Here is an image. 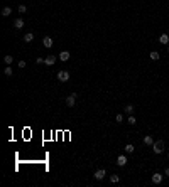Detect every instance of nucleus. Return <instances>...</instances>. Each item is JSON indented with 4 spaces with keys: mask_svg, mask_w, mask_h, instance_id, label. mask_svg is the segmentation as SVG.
Returning <instances> with one entry per match:
<instances>
[{
    "mask_svg": "<svg viewBox=\"0 0 169 187\" xmlns=\"http://www.w3.org/2000/svg\"><path fill=\"white\" fill-rule=\"evenodd\" d=\"M76 98H78V94H76V93H71L68 98H66V105H68L69 108H73V106L76 105Z\"/></svg>",
    "mask_w": 169,
    "mask_h": 187,
    "instance_id": "2",
    "label": "nucleus"
},
{
    "mask_svg": "<svg viewBox=\"0 0 169 187\" xmlns=\"http://www.w3.org/2000/svg\"><path fill=\"white\" fill-rule=\"evenodd\" d=\"M42 44H44V47H52V44H54V41H52V39H51V37H49V36H46L44 37V39H42Z\"/></svg>",
    "mask_w": 169,
    "mask_h": 187,
    "instance_id": "7",
    "label": "nucleus"
},
{
    "mask_svg": "<svg viewBox=\"0 0 169 187\" xmlns=\"http://www.w3.org/2000/svg\"><path fill=\"white\" fill-rule=\"evenodd\" d=\"M19 68H25V61H19Z\"/></svg>",
    "mask_w": 169,
    "mask_h": 187,
    "instance_id": "25",
    "label": "nucleus"
},
{
    "mask_svg": "<svg viewBox=\"0 0 169 187\" xmlns=\"http://www.w3.org/2000/svg\"><path fill=\"white\" fill-rule=\"evenodd\" d=\"M4 73H5V76H12V73H14V71H12V68L8 66V68H5V69H4Z\"/></svg>",
    "mask_w": 169,
    "mask_h": 187,
    "instance_id": "22",
    "label": "nucleus"
},
{
    "mask_svg": "<svg viewBox=\"0 0 169 187\" xmlns=\"http://www.w3.org/2000/svg\"><path fill=\"white\" fill-rule=\"evenodd\" d=\"M56 59H58L56 56H52V54H49L48 57H44V64H46V66H52L54 62H56Z\"/></svg>",
    "mask_w": 169,
    "mask_h": 187,
    "instance_id": "5",
    "label": "nucleus"
},
{
    "mask_svg": "<svg viewBox=\"0 0 169 187\" xmlns=\"http://www.w3.org/2000/svg\"><path fill=\"white\" fill-rule=\"evenodd\" d=\"M164 175H167V177H169V167H167V169L164 170Z\"/></svg>",
    "mask_w": 169,
    "mask_h": 187,
    "instance_id": "26",
    "label": "nucleus"
},
{
    "mask_svg": "<svg viewBox=\"0 0 169 187\" xmlns=\"http://www.w3.org/2000/svg\"><path fill=\"white\" fill-rule=\"evenodd\" d=\"M58 81H63V83H66V81H69V73L68 71H59L58 73Z\"/></svg>",
    "mask_w": 169,
    "mask_h": 187,
    "instance_id": "3",
    "label": "nucleus"
},
{
    "mask_svg": "<svg viewBox=\"0 0 169 187\" xmlns=\"http://www.w3.org/2000/svg\"><path fill=\"white\" fill-rule=\"evenodd\" d=\"M159 42L164 44V46H169V36H167V34H162V36L159 37Z\"/></svg>",
    "mask_w": 169,
    "mask_h": 187,
    "instance_id": "10",
    "label": "nucleus"
},
{
    "mask_svg": "<svg viewBox=\"0 0 169 187\" xmlns=\"http://www.w3.org/2000/svg\"><path fill=\"white\" fill-rule=\"evenodd\" d=\"M19 12H20V14H25V12H27V7H25L24 4H22V5H19Z\"/></svg>",
    "mask_w": 169,
    "mask_h": 187,
    "instance_id": "23",
    "label": "nucleus"
},
{
    "mask_svg": "<svg viewBox=\"0 0 169 187\" xmlns=\"http://www.w3.org/2000/svg\"><path fill=\"white\" fill-rule=\"evenodd\" d=\"M125 163H127V157H125V155H118L117 165H118V167H125Z\"/></svg>",
    "mask_w": 169,
    "mask_h": 187,
    "instance_id": "8",
    "label": "nucleus"
},
{
    "mask_svg": "<svg viewBox=\"0 0 169 187\" xmlns=\"http://www.w3.org/2000/svg\"><path fill=\"white\" fill-rule=\"evenodd\" d=\"M36 64H44V57H37V59H36Z\"/></svg>",
    "mask_w": 169,
    "mask_h": 187,
    "instance_id": "24",
    "label": "nucleus"
},
{
    "mask_svg": "<svg viewBox=\"0 0 169 187\" xmlns=\"http://www.w3.org/2000/svg\"><path fill=\"white\" fill-rule=\"evenodd\" d=\"M10 14H12V8H10V7H4V8H2V15H4V17H8Z\"/></svg>",
    "mask_w": 169,
    "mask_h": 187,
    "instance_id": "15",
    "label": "nucleus"
},
{
    "mask_svg": "<svg viewBox=\"0 0 169 187\" xmlns=\"http://www.w3.org/2000/svg\"><path fill=\"white\" fill-rule=\"evenodd\" d=\"M4 61H5V64H8V66H10V64H12V61H14V57L10 56V54H7V56L4 57Z\"/></svg>",
    "mask_w": 169,
    "mask_h": 187,
    "instance_id": "18",
    "label": "nucleus"
},
{
    "mask_svg": "<svg viewBox=\"0 0 169 187\" xmlns=\"http://www.w3.org/2000/svg\"><path fill=\"white\" fill-rule=\"evenodd\" d=\"M14 27H15L17 30H20V29L24 27V20H22V19H15V20H14Z\"/></svg>",
    "mask_w": 169,
    "mask_h": 187,
    "instance_id": "9",
    "label": "nucleus"
},
{
    "mask_svg": "<svg viewBox=\"0 0 169 187\" xmlns=\"http://www.w3.org/2000/svg\"><path fill=\"white\" fill-rule=\"evenodd\" d=\"M134 110H135V108H134L132 105H127V106L124 108V111H125L127 115H134Z\"/></svg>",
    "mask_w": 169,
    "mask_h": 187,
    "instance_id": "16",
    "label": "nucleus"
},
{
    "mask_svg": "<svg viewBox=\"0 0 169 187\" xmlns=\"http://www.w3.org/2000/svg\"><path fill=\"white\" fill-rule=\"evenodd\" d=\"M127 123H129V125H135V123H137L135 116H134V115H129V118H127Z\"/></svg>",
    "mask_w": 169,
    "mask_h": 187,
    "instance_id": "17",
    "label": "nucleus"
},
{
    "mask_svg": "<svg viewBox=\"0 0 169 187\" xmlns=\"http://www.w3.org/2000/svg\"><path fill=\"white\" fill-rule=\"evenodd\" d=\"M105 175H107L105 169H98V170L95 172V175H93V177H95L97 180H103V179H105Z\"/></svg>",
    "mask_w": 169,
    "mask_h": 187,
    "instance_id": "4",
    "label": "nucleus"
},
{
    "mask_svg": "<svg viewBox=\"0 0 169 187\" xmlns=\"http://www.w3.org/2000/svg\"><path fill=\"white\" fill-rule=\"evenodd\" d=\"M167 51H169V46H167Z\"/></svg>",
    "mask_w": 169,
    "mask_h": 187,
    "instance_id": "28",
    "label": "nucleus"
},
{
    "mask_svg": "<svg viewBox=\"0 0 169 187\" xmlns=\"http://www.w3.org/2000/svg\"><path fill=\"white\" fill-rule=\"evenodd\" d=\"M32 41H34V34L32 32H27L24 36V42H27V44H29V42H32Z\"/></svg>",
    "mask_w": 169,
    "mask_h": 187,
    "instance_id": "13",
    "label": "nucleus"
},
{
    "mask_svg": "<svg viewBox=\"0 0 169 187\" xmlns=\"http://www.w3.org/2000/svg\"><path fill=\"white\" fill-rule=\"evenodd\" d=\"M167 159H169V153H167Z\"/></svg>",
    "mask_w": 169,
    "mask_h": 187,
    "instance_id": "27",
    "label": "nucleus"
},
{
    "mask_svg": "<svg viewBox=\"0 0 169 187\" xmlns=\"http://www.w3.org/2000/svg\"><path fill=\"white\" fill-rule=\"evenodd\" d=\"M162 179H164V175L159 174V172L152 174V182H154V184H161V182H162Z\"/></svg>",
    "mask_w": 169,
    "mask_h": 187,
    "instance_id": "6",
    "label": "nucleus"
},
{
    "mask_svg": "<svg viewBox=\"0 0 169 187\" xmlns=\"http://www.w3.org/2000/svg\"><path fill=\"white\" fill-rule=\"evenodd\" d=\"M152 152L154 153H162L164 152V140H157V142H154L152 143Z\"/></svg>",
    "mask_w": 169,
    "mask_h": 187,
    "instance_id": "1",
    "label": "nucleus"
},
{
    "mask_svg": "<svg viewBox=\"0 0 169 187\" xmlns=\"http://www.w3.org/2000/svg\"><path fill=\"white\" fill-rule=\"evenodd\" d=\"M142 142H144V145H152V143H154V138L151 137V135H145Z\"/></svg>",
    "mask_w": 169,
    "mask_h": 187,
    "instance_id": "12",
    "label": "nucleus"
},
{
    "mask_svg": "<svg viewBox=\"0 0 169 187\" xmlns=\"http://www.w3.org/2000/svg\"><path fill=\"white\" fill-rule=\"evenodd\" d=\"M69 56H71V54H69L68 51H63V52H59V59H61L63 62H64V61H68V59H69Z\"/></svg>",
    "mask_w": 169,
    "mask_h": 187,
    "instance_id": "11",
    "label": "nucleus"
},
{
    "mask_svg": "<svg viewBox=\"0 0 169 187\" xmlns=\"http://www.w3.org/2000/svg\"><path fill=\"white\" fill-rule=\"evenodd\" d=\"M124 150L127 152V153H134V150H135V147H134L132 143H127V145L124 147Z\"/></svg>",
    "mask_w": 169,
    "mask_h": 187,
    "instance_id": "14",
    "label": "nucleus"
},
{
    "mask_svg": "<svg viewBox=\"0 0 169 187\" xmlns=\"http://www.w3.org/2000/svg\"><path fill=\"white\" fill-rule=\"evenodd\" d=\"M151 59H152V61H157V59H159V52H157V51H152V52H151Z\"/></svg>",
    "mask_w": 169,
    "mask_h": 187,
    "instance_id": "20",
    "label": "nucleus"
},
{
    "mask_svg": "<svg viewBox=\"0 0 169 187\" xmlns=\"http://www.w3.org/2000/svg\"><path fill=\"white\" fill-rule=\"evenodd\" d=\"M115 122H117V123H122V122H124V115H122V113H117V116H115Z\"/></svg>",
    "mask_w": 169,
    "mask_h": 187,
    "instance_id": "21",
    "label": "nucleus"
},
{
    "mask_svg": "<svg viewBox=\"0 0 169 187\" xmlns=\"http://www.w3.org/2000/svg\"><path fill=\"white\" fill-rule=\"evenodd\" d=\"M110 182H112V184L120 182V177H118V175H110Z\"/></svg>",
    "mask_w": 169,
    "mask_h": 187,
    "instance_id": "19",
    "label": "nucleus"
}]
</instances>
